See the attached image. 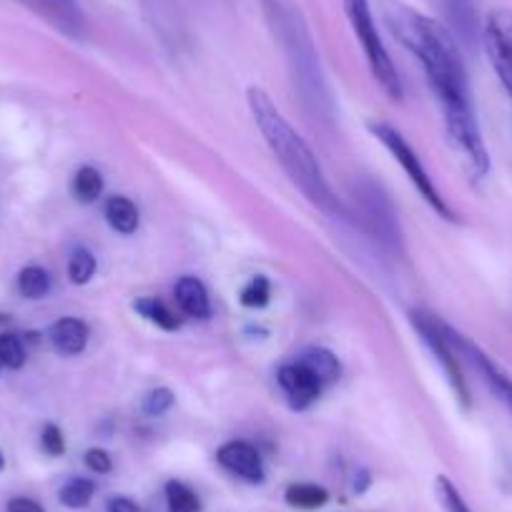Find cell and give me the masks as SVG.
Segmentation results:
<instances>
[{
    "instance_id": "cell-1",
    "label": "cell",
    "mask_w": 512,
    "mask_h": 512,
    "mask_svg": "<svg viewBox=\"0 0 512 512\" xmlns=\"http://www.w3.org/2000/svg\"><path fill=\"white\" fill-rule=\"evenodd\" d=\"M379 13L387 31L425 68L427 81L442 106L450 144L460 154L467 174L472 179H485L490 171V154L472 108L470 81L457 38L440 21L415 11L402 0H379Z\"/></svg>"
},
{
    "instance_id": "cell-2",
    "label": "cell",
    "mask_w": 512,
    "mask_h": 512,
    "mask_svg": "<svg viewBox=\"0 0 512 512\" xmlns=\"http://www.w3.org/2000/svg\"><path fill=\"white\" fill-rule=\"evenodd\" d=\"M246 101H249L251 116H254L256 126L262 131L264 141L269 144L272 154L277 156L282 169L287 171L289 179L294 181V186H299V191H302L314 206H319L324 214L342 216V201L334 196L332 186H329L317 156L309 149L307 141L294 131L292 123L282 116V111L274 106L269 93L259 86H251L249 91H246Z\"/></svg>"
},
{
    "instance_id": "cell-3",
    "label": "cell",
    "mask_w": 512,
    "mask_h": 512,
    "mask_svg": "<svg viewBox=\"0 0 512 512\" xmlns=\"http://www.w3.org/2000/svg\"><path fill=\"white\" fill-rule=\"evenodd\" d=\"M259 3H262L269 31L274 33L284 58H287L292 81L299 88V96H302L307 111L319 118H329L332 101H329L322 63H319L317 46H314L304 11L297 0H259Z\"/></svg>"
},
{
    "instance_id": "cell-4",
    "label": "cell",
    "mask_w": 512,
    "mask_h": 512,
    "mask_svg": "<svg viewBox=\"0 0 512 512\" xmlns=\"http://www.w3.org/2000/svg\"><path fill=\"white\" fill-rule=\"evenodd\" d=\"M342 3H344V13H347L349 26H352L357 41L362 43V51L364 56H367L369 68H372V76L377 78V83L384 88L387 96L402 98L400 73H397L390 53H387V48H384L382 36H379L377 26H374V16H372L369 0H342Z\"/></svg>"
},
{
    "instance_id": "cell-5",
    "label": "cell",
    "mask_w": 512,
    "mask_h": 512,
    "mask_svg": "<svg viewBox=\"0 0 512 512\" xmlns=\"http://www.w3.org/2000/svg\"><path fill=\"white\" fill-rule=\"evenodd\" d=\"M369 128H372V134L377 136L379 141H382L384 149H387L392 156H395V161H400L402 169H405V174H407V179H410L412 186H415V189L420 191L422 199H425L427 204H430L432 209H435L437 214L442 216V219L457 221V214L450 209V206H447V201L442 199L440 191H437V186L432 184V176L427 174V169H425V166H422L420 156H417L415 149H412V146L407 144L405 136H402L400 131H397V128L387 126V123H372V126H369Z\"/></svg>"
},
{
    "instance_id": "cell-6",
    "label": "cell",
    "mask_w": 512,
    "mask_h": 512,
    "mask_svg": "<svg viewBox=\"0 0 512 512\" xmlns=\"http://www.w3.org/2000/svg\"><path fill=\"white\" fill-rule=\"evenodd\" d=\"M482 46L492 71L512 98V8H495L482 26Z\"/></svg>"
},
{
    "instance_id": "cell-7",
    "label": "cell",
    "mask_w": 512,
    "mask_h": 512,
    "mask_svg": "<svg viewBox=\"0 0 512 512\" xmlns=\"http://www.w3.org/2000/svg\"><path fill=\"white\" fill-rule=\"evenodd\" d=\"M412 324H415V329L420 332V337L425 339L430 352L440 359L442 369H445L447 379H450L457 400H460L462 407L467 410V407H470V390H467V382L465 377H462L460 362H457L460 354H457V349L452 347V342L445 334V324H442L440 319L430 317V314H417V312L412 314Z\"/></svg>"
},
{
    "instance_id": "cell-8",
    "label": "cell",
    "mask_w": 512,
    "mask_h": 512,
    "mask_svg": "<svg viewBox=\"0 0 512 512\" xmlns=\"http://www.w3.org/2000/svg\"><path fill=\"white\" fill-rule=\"evenodd\" d=\"M445 334H447V339L452 342V347L457 349V354H460V357H465L467 362H470L472 367L480 372L482 382L490 387L492 395H495L497 400H500L502 405L512 412V377L510 374H507L500 364L492 362V359L487 357L480 347H475L470 339H465L460 332H455L452 327H447V324H445Z\"/></svg>"
},
{
    "instance_id": "cell-9",
    "label": "cell",
    "mask_w": 512,
    "mask_h": 512,
    "mask_svg": "<svg viewBox=\"0 0 512 512\" xmlns=\"http://www.w3.org/2000/svg\"><path fill=\"white\" fill-rule=\"evenodd\" d=\"M357 201L359 214H362L367 229L382 241H387V244H397L400 241V226H397V214L387 194L372 181H364L357 189Z\"/></svg>"
},
{
    "instance_id": "cell-10",
    "label": "cell",
    "mask_w": 512,
    "mask_h": 512,
    "mask_svg": "<svg viewBox=\"0 0 512 512\" xmlns=\"http://www.w3.org/2000/svg\"><path fill=\"white\" fill-rule=\"evenodd\" d=\"M277 379L279 387L284 390V395L289 397L292 407H297V410H304V407L312 405L324 387V384L319 382L317 374H314L307 364L299 362V359L292 364H284V367L279 369Z\"/></svg>"
},
{
    "instance_id": "cell-11",
    "label": "cell",
    "mask_w": 512,
    "mask_h": 512,
    "mask_svg": "<svg viewBox=\"0 0 512 512\" xmlns=\"http://www.w3.org/2000/svg\"><path fill=\"white\" fill-rule=\"evenodd\" d=\"M26 3L63 36L83 38L86 33V18L78 0H26Z\"/></svg>"
},
{
    "instance_id": "cell-12",
    "label": "cell",
    "mask_w": 512,
    "mask_h": 512,
    "mask_svg": "<svg viewBox=\"0 0 512 512\" xmlns=\"http://www.w3.org/2000/svg\"><path fill=\"white\" fill-rule=\"evenodd\" d=\"M216 460L224 470H229L231 475L241 477L246 482H264V465L262 457L256 452V447H251L249 442H226L216 452Z\"/></svg>"
},
{
    "instance_id": "cell-13",
    "label": "cell",
    "mask_w": 512,
    "mask_h": 512,
    "mask_svg": "<svg viewBox=\"0 0 512 512\" xmlns=\"http://www.w3.org/2000/svg\"><path fill=\"white\" fill-rule=\"evenodd\" d=\"M88 342V327L76 317H63L58 319L51 327V344L56 352L73 357V354H81L86 349Z\"/></svg>"
},
{
    "instance_id": "cell-14",
    "label": "cell",
    "mask_w": 512,
    "mask_h": 512,
    "mask_svg": "<svg viewBox=\"0 0 512 512\" xmlns=\"http://www.w3.org/2000/svg\"><path fill=\"white\" fill-rule=\"evenodd\" d=\"M176 302L181 312L191 319H206L211 314L209 292L196 277H181L176 284Z\"/></svg>"
},
{
    "instance_id": "cell-15",
    "label": "cell",
    "mask_w": 512,
    "mask_h": 512,
    "mask_svg": "<svg viewBox=\"0 0 512 512\" xmlns=\"http://www.w3.org/2000/svg\"><path fill=\"white\" fill-rule=\"evenodd\" d=\"M106 221L118 234H134L139 229V209L126 196H111L106 204Z\"/></svg>"
},
{
    "instance_id": "cell-16",
    "label": "cell",
    "mask_w": 512,
    "mask_h": 512,
    "mask_svg": "<svg viewBox=\"0 0 512 512\" xmlns=\"http://www.w3.org/2000/svg\"><path fill=\"white\" fill-rule=\"evenodd\" d=\"M442 8L450 16L452 26L455 31L460 33L462 41L472 43L477 36V16H475V6H472V0H442Z\"/></svg>"
},
{
    "instance_id": "cell-17",
    "label": "cell",
    "mask_w": 512,
    "mask_h": 512,
    "mask_svg": "<svg viewBox=\"0 0 512 512\" xmlns=\"http://www.w3.org/2000/svg\"><path fill=\"white\" fill-rule=\"evenodd\" d=\"M287 502L297 510H317V507L327 505L329 492L322 485H314V482H297L287 490Z\"/></svg>"
},
{
    "instance_id": "cell-18",
    "label": "cell",
    "mask_w": 512,
    "mask_h": 512,
    "mask_svg": "<svg viewBox=\"0 0 512 512\" xmlns=\"http://www.w3.org/2000/svg\"><path fill=\"white\" fill-rule=\"evenodd\" d=\"M299 362L307 364V367L317 374L322 384L334 382V379L339 377L337 357H334L332 352H327V349H309V352H304L302 357H299Z\"/></svg>"
},
{
    "instance_id": "cell-19",
    "label": "cell",
    "mask_w": 512,
    "mask_h": 512,
    "mask_svg": "<svg viewBox=\"0 0 512 512\" xmlns=\"http://www.w3.org/2000/svg\"><path fill=\"white\" fill-rule=\"evenodd\" d=\"M51 289V277L41 267H26L18 274V292L26 299H43Z\"/></svg>"
},
{
    "instance_id": "cell-20",
    "label": "cell",
    "mask_w": 512,
    "mask_h": 512,
    "mask_svg": "<svg viewBox=\"0 0 512 512\" xmlns=\"http://www.w3.org/2000/svg\"><path fill=\"white\" fill-rule=\"evenodd\" d=\"M93 492H96V485H93L91 480H86V477H76V480H68L66 485L61 487L58 500H61L66 507H71V510H81V507H86L88 502L93 500Z\"/></svg>"
},
{
    "instance_id": "cell-21",
    "label": "cell",
    "mask_w": 512,
    "mask_h": 512,
    "mask_svg": "<svg viewBox=\"0 0 512 512\" xmlns=\"http://www.w3.org/2000/svg\"><path fill=\"white\" fill-rule=\"evenodd\" d=\"M103 191V176L98 174L93 166H83L76 171V179H73V194L78 201L88 204V201H96Z\"/></svg>"
},
{
    "instance_id": "cell-22",
    "label": "cell",
    "mask_w": 512,
    "mask_h": 512,
    "mask_svg": "<svg viewBox=\"0 0 512 512\" xmlns=\"http://www.w3.org/2000/svg\"><path fill=\"white\" fill-rule=\"evenodd\" d=\"M166 502L169 512H199V497L184 482H166Z\"/></svg>"
},
{
    "instance_id": "cell-23",
    "label": "cell",
    "mask_w": 512,
    "mask_h": 512,
    "mask_svg": "<svg viewBox=\"0 0 512 512\" xmlns=\"http://www.w3.org/2000/svg\"><path fill=\"white\" fill-rule=\"evenodd\" d=\"M136 312H141V317H146L149 322H154L156 327H161V329L179 327V322H176L174 314H171L169 307H166V304H161L159 299H141V302H136Z\"/></svg>"
},
{
    "instance_id": "cell-24",
    "label": "cell",
    "mask_w": 512,
    "mask_h": 512,
    "mask_svg": "<svg viewBox=\"0 0 512 512\" xmlns=\"http://www.w3.org/2000/svg\"><path fill=\"white\" fill-rule=\"evenodd\" d=\"M96 274V259L88 249H76L68 262V277L73 284H88L91 277Z\"/></svg>"
},
{
    "instance_id": "cell-25",
    "label": "cell",
    "mask_w": 512,
    "mask_h": 512,
    "mask_svg": "<svg viewBox=\"0 0 512 512\" xmlns=\"http://www.w3.org/2000/svg\"><path fill=\"white\" fill-rule=\"evenodd\" d=\"M0 364L8 369H21L26 364V347L16 334H0Z\"/></svg>"
},
{
    "instance_id": "cell-26",
    "label": "cell",
    "mask_w": 512,
    "mask_h": 512,
    "mask_svg": "<svg viewBox=\"0 0 512 512\" xmlns=\"http://www.w3.org/2000/svg\"><path fill=\"white\" fill-rule=\"evenodd\" d=\"M269 297H272V287H269L267 277H254L244 289H241V304H244V307H267Z\"/></svg>"
},
{
    "instance_id": "cell-27",
    "label": "cell",
    "mask_w": 512,
    "mask_h": 512,
    "mask_svg": "<svg viewBox=\"0 0 512 512\" xmlns=\"http://www.w3.org/2000/svg\"><path fill=\"white\" fill-rule=\"evenodd\" d=\"M437 495H440L442 505H445L447 512H470L467 502L462 500L460 490L450 482V477L440 475L437 477Z\"/></svg>"
},
{
    "instance_id": "cell-28",
    "label": "cell",
    "mask_w": 512,
    "mask_h": 512,
    "mask_svg": "<svg viewBox=\"0 0 512 512\" xmlns=\"http://www.w3.org/2000/svg\"><path fill=\"white\" fill-rule=\"evenodd\" d=\"M174 407V392L166 390V387H159V390L149 392L144 402V412L151 417H161Z\"/></svg>"
},
{
    "instance_id": "cell-29",
    "label": "cell",
    "mask_w": 512,
    "mask_h": 512,
    "mask_svg": "<svg viewBox=\"0 0 512 512\" xmlns=\"http://www.w3.org/2000/svg\"><path fill=\"white\" fill-rule=\"evenodd\" d=\"M41 447L46 455L61 457L66 452V440H63V432L56 425H46L41 432Z\"/></svg>"
},
{
    "instance_id": "cell-30",
    "label": "cell",
    "mask_w": 512,
    "mask_h": 512,
    "mask_svg": "<svg viewBox=\"0 0 512 512\" xmlns=\"http://www.w3.org/2000/svg\"><path fill=\"white\" fill-rule=\"evenodd\" d=\"M86 465H88V470H93L96 475H108L113 467V462H111V457H108L106 450H88Z\"/></svg>"
},
{
    "instance_id": "cell-31",
    "label": "cell",
    "mask_w": 512,
    "mask_h": 512,
    "mask_svg": "<svg viewBox=\"0 0 512 512\" xmlns=\"http://www.w3.org/2000/svg\"><path fill=\"white\" fill-rule=\"evenodd\" d=\"M8 512H46L41 502L31 500V497H13L6 507Z\"/></svg>"
},
{
    "instance_id": "cell-32",
    "label": "cell",
    "mask_w": 512,
    "mask_h": 512,
    "mask_svg": "<svg viewBox=\"0 0 512 512\" xmlns=\"http://www.w3.org/2000/svg\"><path fill=\"white\" fill-rule=\"evenodd\" d=\"M108 512H141L139 505L134 500H128V497H113L108 502Z\"/></svg>"
},
{
    "instance_id": "cell-33",
    "label": "cell",
    "mask_w": 512,
    "mask_h": 512,
    "mask_svg": "<svg viewBox=\"0 0 512 512\" xmlns=\"http://www.w3.org/2000/svg\"><path fill=\"white\" fill-rule=\"evenodd\" d=\"M6 467V457H3V452H0V470Z\"/></svg>"
},
{
    "instance_id": "cell-34",
    "label": "cell",
    "mask_w": 512,
    "mask_h": 512,
    "mask_svg": "<svg viewBox=\"0 0 512 512\" xmlns=\"http://www.w3.org/2000/svg\"><path fill=\"white\" fill-rule=\"evenodd\" d=\"M0 367H3V364H0Z\"/></svg>"
}]
</instances>
